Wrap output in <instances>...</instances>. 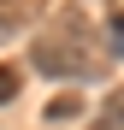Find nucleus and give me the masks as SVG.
Segmentation results:
<instances>
[{
    "label": "nucleus",
    "mask_w": 124,
    "mask_h": 130,
    "mask_svg": "<svg viewBox=\"0 0 124 130\" xmlns=\"http://www.w3.org/2000/svg\"><path fill=\"white\" fill-rule=\"evenodd\" d=\"M18 89H24V71H18V65H0V106L18 101Z\"/></svg>",
    "instance_id": "20e7f679"
},
{
    "label": "nucleus",
    "mask_w": 124,
    "mask_h": 130,
    "mask_svg": "<svg viewBox=\"0 0 124 130\" xmlns=\"http://www.w3.org/2000/svg\"><path fill=\"white\" fill-rule=\"evenodd\" d=\"M100 118H118V124H124V89H112V95H107V106H100Z\"/></svg>",
    "instance_id": "39448f33"
},
{
    "label": "nucleus",
    "mask_w": 124,
    "mask_h": 130,
    "mask_svg": "<svg viewBox=\"0 0 124 130\" xmlns=\"http://www.w3.org/2000/svg\"><path fill=\"white\" fill-rule=\"evenodd\" d=\"M100 36H107V53H118V59H124V6L107 18V30H100Z\"/></svg>",
    "instance_id": "7ed1b4c3"
},
{
    "label": "nucleus",
    "mask_w": 124,
    "mask_h": 130,
    "mask_svg": "<svg viewBox=\"0 0 124 130\" xmlns=\"http://www.w3.org/2000/svg\"><path fill=\"white\" fill-rule=\"evenodd\" d=\"M41 118H47V124H71V118H83V101L77 95H59V101H47Z\"/></svg>",
    "instance_id": "f03ea898"
},
{
    "label": "nucleus",
    "mask_w": 124,
    "mask_h": 130,
    "mask_svg": "<svg viewBox=\"0 0 124 130\" xmlns=\"http://www.w3.org/2000/svg\"><path fill=\"white\" fill-rule=\"evenodd\" d=\"M89 130H124V124H118V118H95Z\"/></svg>",
    "instance_id": "423d86ee"
},
{
    "label": "nucleus",
    "mask_w": 124,
    "mask_h": 130,
    "mask_svg": "<svg viewBox=\"0 0 124 130\" xmlns=\"http://www.w3.org/2000/svg\"><path fill=\"white\" fill-rule=\"evenodd\" d=\"M30 65L47 83H89L100 65H95V36L77 12H59L47 30L30 41Z\"/></svg>",
    "instance_id": "f257e3e1"
}]
</instances>
